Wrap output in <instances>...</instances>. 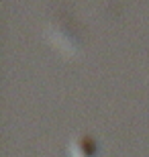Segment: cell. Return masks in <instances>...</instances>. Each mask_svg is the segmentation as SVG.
Wrapping results in <instances>:
<instances>
[{
	"instance_id": "1",
	"label": "cell",
	"mask_w": 149,
	"mask_h": 157,
	"mask_svg": "<svg viewBox=\"0 0 149 157\" xmlns=\"http://www.w3.org/2000/svg\"><path fill=\"white\" fill-rule=\"evenodd\" d=\"M47 33L53 41H57L59 45H63L65 49H78L82 43V29L78 21L72 18L65 10L61 8H53L51 14L47 17Z\"/></svg>"
},
{
	"instance_id": "2",
	"label": "cell",
	"mask_w": 149,
	"mask_h": 157,
	"mask_svg": "<svg viewBox=\"0 0 149 157\" xmlns=\"http://www.w3.org/2000/svg\"><path fill=\"white\" fill-rule=\"evenodd\" d=\"M69 149L74 153H80L84 151V155H92V151H94V143H92L90 137H86V135H80V137H74V139L69 141Z\"/></svg>"
},
{
	"instance_id": "3",
	"label": "cell",
	"mask_w": 149,
	"mask_h": 157,
	"mask_svg": "<svg viewBox=\"0 0 149 157\" xmlns=\"http://www.w3.org/2000/svg\"><path fill=\"white\" fill-rule=\"evenodd\" d=\"M53 157H65L63 153H53Z\"/></svg>"
}]
</instances>
